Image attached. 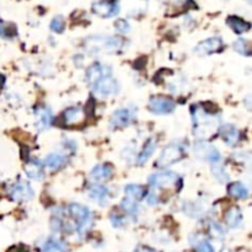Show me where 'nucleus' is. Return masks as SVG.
<instances>
[{
	"instance_id": "nucleus-1",
	"label": "nucleus",
	"mask_w": 252,
	"mask_h": 252,
	"mask_svg": "<svg viewBox=\"0 0 252 252\" xmlns=\"http://www.w3.org/2000/svg\"><path fill=\"white\" fill-rule=\"evenodd\" d=\"M192 130L199 139H209L218 133L220 120L198 106H192Z\"/></svg>"
},
{
	"instance_id": "nucleus-2",
	"label": "nucleus",
	"mask_w": 252,
	"mask_h": 252,
	"mask_svg": "<svg viewBox=\"0 0 252 252\" xmlns=\"http://www.w3.org/2000/svg\"><path fill=\"white\" fill-rule=\"evenodd\" d=\"M84 46L90 53H115L123 47V41L116 36H92L87 37Z\"/></svg>"
},
{
	"instance_id": "nucleus-3",
	"label": "nucleus",
	"mask_w": 252,
	"mask_h": 252,
	"mask_svg": "<svg viewBox=\"0 0 252 252\" xmlns=\"http://www.w3.org/2000/svg\"><path fill=\"white\" fill-rule=\"evenodd\" d=\"M70 217L77 222V231L80 236H85L92 224V214L87 207L73 203L68 207Z\"/></svg>"
},
{
	"instance_id": "nucleus-4",
	"label": "nucleus",
	"mask_w": 252,
	"mask_h": 252,
	"mask_svg": "<svg viewBox=\"0 0 252 252\" xmlns=\"http://www.w3.org/2000/svg\"><path fill=\"white\" fill-rule=\"evenodd\" d=\"M185 155V149L184 147L177 144V143H173V144H170V146L166 147L163 151H161L160 156L156 160L155 166L158 168H168L172 164L178 163L181 160Z\"/></svg>"
},
{
	"instance_id": "nucleus-5",
	"label": "nucleus",
	"mask_w": 252,
	"mask_h": 252,
	"mask_svg": "<svg viewBox=\"0 0 252 252\" xmlns=\"http://www.w3.org/2000/svg\"><path fill=\"white\" fill-rule=\"evenodd\" d=\"M91 89L94 91V94L97 95L99 97H107L111 96V95L117 94L118 90H120V86H118L117 80L111 74L97 80L94 85H91Z\"/></svg>"
},
{
	"instance_id": "nucleus-6",
	"label": "nucleus",
	"mask_w": 252,
	"mask_h": 252,
	"mask_svg": "<svg viewBox=\"0 0 252 252\" xmlns=\"http://www.w3.org/2000/svg\"><path fill=\"white\" fill-rule=\"evenodd\" d=\"M181 180L175 172L171 171H161V172L153 173L149 177V185L154 189H168V187H173L177 182Z\"/></svg>"
},
{
	"instance_id": "nucleus-7",
	"label": "nucleus",
	"mask_w": 252,
	"mask_h": 252,
	"mask_svg": "<svg viewBox=\"0 0 252 252\" xmlns=\"http://www.w3.org/2000/svg\"><path fill=\"white\" fill-rule=\"evenodd\" d=\"M175 107L173 100L166 96L151 97L149 101V110L155 115H168L175 111Z\"/></svg>"
},
{
	"instance_id": "nucleus-8",
	"label": "nucleus",
	"mask_w": 252,
	"mask_h": 252,
	"mask_svg": "<svg viewBox=\"0 0 252 252\" xmlns=\"http://www.w3.org/2000/svg\"><path fill=\"white\" fill-rule=\"evenodd\" d=\"M134 118L135 113L132 108H120V110H116L111 116L110 127L112 129L127 127L128 125H130L134 121Z\"/></svg>"
},
{
	"instance_id": "nucleus-9",
	"label": "nucleus",
	"mask_w": 252,
	"mask_h": 252,
	"mask_svg": "<svg viewBox=\"0 0 252 252\" xmlns=\"http://www.w3.org/2000/svg\"><path fill=\"white\" fill-rule=\"evenodd\" d=\"M194 154L199 159H204V160L209 161L213 165L220 163V160H222V154L219 153V150L217 148H214L213 146H208V144H204V143H197L194 146Z\"/></svg>"
},
{
	"instance_id": "nucleus-10",
	"label": "nucleus",
	"mask_w": 252,
	"mask_h": 252,
	"mask_svg": "<svg viewBox=\"0 0 252 252\" xmlns=\"http://www.w3.org/2000/svg\"><path fill=\"white\" fill-rule=\"evenodd\" d=\"M92 11L101 18H112L117 15L120 6L115 0H96L92 5Z\"/></svg>"
},
{
	"instance_id": "nucleus-11",
	"label": "nucleus",
	"mask_w": 252,
	"mask_h": 252,
	"mask_svg": "<svg viewBox=\"0 0 252 252\" xmlns=\"http://www.w3.org/2000/svg\"><path fill=\"white\" fill-rule=\"evenodd\" d=\"M224 47V42L219 37H210L208 40H204L201 43L197 44L196 52L197 54H201V56H207V54H213L220 52Z\"/></svg>"
},
{
	"instance_id": "nucleus-12",
	"label": "nucleus",
	"mask_w": 252,
	"mask_h": 252,
	"mask_svg": "<svg viewBox=\"0 0 252 252\" xmlns=\"http://www.w3.org/2000/svg\"><path fill=\"white\" fill-rule=\"evenodd\" d=\"M33 194H35V192H33L32 187L25 181L18 182L10 189L11 199H14L16 202L30 201V199H32Z\"/></svg>"
},
{
	"instance_id": "nucleus-13",
	"label": "nucleus",
	"mask_w": 252,
	"mask_h": 252,
	"mask_svg": "<svg viewBox=\"0 0 252 252\" xmlns=\"http://www.w3.org/2000/svg\"><path fill=\"white\" fill-rule=\"evenodd\" d=\"M85 121V111L82 107H69L63 112V122L68 127L83 125Z\"/></svg>"
},
{
	"instance_id": "nucleus-14",
	"label": "nucleus",
	"mask_w": 252,
	"mask_h": 252,
	"mask_svg": "<svg viewBox=\"0 0 252 252\" xmlns=\"http://www.w3.org/2000/svg\"><path fill=\"white\" fill-rule=\"evenodd\" d=\"M52 121H53V115L47 107H39L35 111V128L39 132L48 129Z\"/></svg>"
},
{
	"instance_id": "nucleus-15",
	"label": "nucleus",
	"mask_w": 252,
	"mask_h": 252,
	"mask_svg": "<svg viewBox=\"0 0 252 252\" xmlns=\"http://www.w3.org/2000/svg\"><path fill=\"white\" fill-rule=\"evenodd\" d=\"M111 74H112V71L108 66L101 63H95L86 70V82L90 85H94L97 80Z\"/></svg>"
},
{
	"instance_id": "nucleus-16",
	"label": "nucleus",
	"mask_w": 252,
	"mask_h": 252,
	"mask_svg": "<svg viewBox=\"0 0 252 252\" xmlns=\"http://www.w3.org/2000/svg\"><path fill=\"white\" fill-rule=\"evenodd\" d=\"M113 168L110 164H100V165H96L91 170V173H90V177L94 182H104L110 180L112 177Z\"/></svg>"
},
{
	"instance_id": "nucleus-17",
	"label": "nucleus",
	"mask_w": 252,
	"mask_h": 252,
	"mask_svg": "<svg viewBox=\"0 0 252 252\" xmlns=\"http://www.w3.org/2000/svg\"><path fill=\"white\" fill-rule=\"evenodd\" d=\"M220 134H222L223 142L229 147L236 146L237 143L241 139V134L239 130L231 125L220 126Z\"/></svg>"
},
{
	"instance_id": "nucleus-18",
	"label": "nucleus",
	"mask_w": 252,
	"mask_h": 252,
	"mask_svg": "<svg viewBox=\"0 0 252 252\" xmlns=\"http://www.w3.org/2000/svg\"><path fill=\"white\" fill-rule=\"evenodd\" d=\"M25 173L31 180L41 181L44 177V166L39 160L28 161L25 165Z\"/></svg>"
},
{
	"instance_id": "nucleus-19",
	"label": "nucleus",
	"mask_w": 252,
	"mask_h": 252,
	"mask_svg": "<svg viewBox=\"0 0 252 252\" xmlns=\"http://www.w3.org/2000/svg\"><path fill=\"white\" fill-rule=\"evenodd\" d=\"M108 189H107L106 186L104 185H99V184H94L89 189V196L91 197L94 201H96L97 203L102 204L104 206L105 203L108 199Z\"/></svg>"
},
{
	"instance_id": "nucleus-20",
	"label": "nucleus",
	"mask_w": 252,
	"mask_h": 252,
	"mask_svg": "<svg viewBox=\"0 0 252 252\" xmlns=\"http://www.w3.org/2000/svg\"><path fill=\"white\" fill-rule=\"evenodd\" d=\"M155 149H156V140L154 139V138H150V139L147 140L146 144H144V148H143V150L140 151V154L137 158V165L139 166L144 165V164L151 158V155H153V153L155 151Z\"/></svg>"
},
{
	"instance_id": "nucleus-21",
	"label": "nucleus",
	"mask_w": 252,
	"mask_h": 252,
	"mask_svg": "<svg viewBox=\"0 0 252 252\" xmlns=\"http://www.w3.org/2000/svg\"><path fill=\"white\" fill-rule=\"evenodd\" d=\"M65 163L66 158L65 155H63L62 153H51L46 156V159H44V165L52 171L59 170L61 168H63Z\"/></svg>"
},
{
	"instance_id": "nucleus-22",
	"label": "nucleus",
	"mask_w": 252,
	"mask_h": 252,
	"mask_svg": "<svg viewBox=\"0 0 252 252\" xmlns=\"http://www.w3.org/2000/svg\"><path fill=\"white\" fill-rule=\"evenodd\" d=\"M225 222L229 228L236 229V228L241 227L242 224V213L239 208L232 207L229 210L225 213Z\"/></svg>"
},
{
	"instance_id": "nucleus-23",
	"label": "nucleus",
	"mask_w": 252,
	"mask_h": 252,
	"mask_svg": "<svg viewBox=\"0 0 252 252\" xmlns=\"http://www.w3.org/2000/svg\"><path fill=\"white\" fill-rule=\"evenodd\" d=\"M227 22L228 25H229V27L231 28L234 32L239 33V35L247 32V31H250V28H251V23L245 21L244 19L237 18V16H230V18H228Z\"/></svg>"
},
{
	"instance_id": "nucleus-24",
	"label": "nucleus",
	"mask_w": 252,
	"mask_h": 252,
	"mask_svg": "<svg viewBox=\"0 0 252 252\" xmlns=\"http://www.w3.org/2000/svg\"><path fill=\"white\" fill-rule=\"evenodd\" d=\"M228 193L230 197L236 199H246L249 198V189L241 182H234L228 187Z\"/></svg>"
},
{
	"instance_id": "nucleus-25",
	"label": "nucleus",
	"mask_w": 252,
	"mask_h": 252,
	"mask_svg": "<svg viewBox=\"0 0 252 252\" xmlns=\"http://www.w3.org/2000/svg\"><path fill=\"white\" fill-rule=\"evenodd\" d=\"M125 193L127 194V198L137 202L146 197L147 189L140 185H127L125 189Z\"/></svg>"
},
{
	"instance_id": "nucleus-26",
	"label": "nucleus",
	"mask_w": 252,
	"mask_h": 252,
	"mask_svg": "<svg viewBox=\"0 0 252 252\" xmlns=\"http://www.w3.org/2000/svg\"><path fill=\"white\" fill-rule=\"evenodd\" d=\"M65 245L58 239H48L43 246V252H64Z\"/></svg>"
},
{
	"instance_id": "nucleus-27",
	"label": "nucleus",
	"mask_w": 252,
	"mask_h": 252,
	"mask_svg": "<svg viewBox=\"0 0 252 252\" xmlns=\"http://www.w3.org/2000/svg\"><path fill=\"white\" fill-rule=\"evenodd\" d=\"M232 48L234 51H236L237 53L242 54L245 57H250L251 56V48H250V44L246 40L244 39H239L232 43Z\"/></svg>"
},
{
	"instance_id": "nucleus-28",
	"label": "nucleus",
	"mask_w": 252,
	"mask_h": 252,
	"mask_svg": "<svg viewBox=\"0 0 252 252\" xmlns=\"http://www.w3.org/2000/svg\"><path fill=\"white\" fill-rule=\"evenodd\" d=\"M121 208L126 211L129 215H137L138 210H139V207H138L137 202L133 201V199H129L126 197L122 202H121Z\"/></svg>"
},
{
	"instance_id": "nucleus-29",
	"label": "nucleus",
	"mask_w": 252,
	"mask_h": 252,
	"mask_svg": "<svg viewBox=\"0 0 252 252\" xmlns=\"http://www.w3.org/2000/svg\"><path fill=\"white\" fill-rule=\"evenodd\" d=\"M211 171H213L214 177L217 178L219 182H227L228 180H229V176H228L227 171H225V168H223V166L215 164V165L213 166V168H211Z\"/></svg>"
},
{
	"instance_id": "nucleus-30",
	"label": "nucleus",
	"mask_w": 252,
	"mask_h": 252,
	"mask_svg": "<svg viewBox=\"0 0 252 252\" xmlns=\"http://www.w3.org/2000/svg\"><path fill=\"white\" fill-rule=\"evenodd\" d=\"M65 28V22L62 16H56L51 22V30L56 33H62Z\"/></svg>"
},
{
	"instance_id": "nucleus-31",
	"label": "nucleus",
	"mask_w": 252,
	"mask_h": 252,
	"mask_svg": "<svg viewBox=\"0 0 252 252\" xmlns=\"http://www.w3.org/2000/svg\"><path fill=\"white\" fill-rule=\"evenodd\" d=\"M197 252H214V247L209 241H207V240H202V241L198 242Z\"/></svg>"
},
{
	"instance_id": "nucleus-32",
	"label": "nucleus",
	"mask_w": 252,
	"mask_h": 252,
	"mask_svg": "<svg viewBox=\"0 0 252 252\" xmlns=\"http://www.w3.org/2000/svg\"><path fill=\"white\" fill-rule=\"evenodd\" d=\"M115 27L118 32H122V33H127L129 31V23L125 20H118L116 21L115 23Z\"/></svg>"
},
{
	"instance_id": "nucleus-33",
	"label": "nucleus",
	"mask_w": 252,
	"mask_h": 252,
	"mask_svg": "<svg viewBox=\"0 0 252 252\" xmlns=\"http://www.w3.org/2000/svg\"><path fill=\"white\" fill-rule=\"evenodd\" d=\"M210 229H211V232H213L215 236H218V235L223 236V235H224V230H223V228L220 227L219 224H217V223H211Z\"/></svg>"
},
{
	"instance_id": "nucleus-34",
	"label": "nucleus",
	"mask_w": 252,
	"mask_h": 252,
	"mask_svg": "<svg viewBox=\"0 0 252 252\" xmlns=\"http://www.w3.org/2000/svg\"><path fill=\"white\" fill-rule=\"evenodd\" d=\"M111 222H112L113 227H122L123 225V218L120 217L118 214H113L112 217H111Z\"/></svg>"
},
{
	"instance_id": "nucleus-35",
	"label": "nucleus",
	"mask_w": 252,
	"mask_h": 252,
	"mask_svg": "<svg viewBox=\"0 0 252 252\" xmlns=\"http://www.w3.org/2000/svg\"><path fill=\"white\" fill-rule=\"evenodd\" d=\"M147 201H148V203L150 204V206H156V204L159 203L158 196H156L155 193H153V192H151V193H149V196L147 197Z\"/></svg>"
},
{
	"instance_id": "nucleus-36",
	"label": "nucleus",
	"mask_w": 252,
	"mask_h": 252,
	"mask_svg": "<svg viewBox=\"0 0 252 252\" xmlns=\"http://www.w3.org/2000/svg\"><path fill=\"white\" fill-rule=\"evenodd\" d=\"M134 252H156L154 249H150V247L147 246H139Z\"/></svg>"
},
{
	"instance_id": "nucleus-37",
	"label": "nucleus",
	"mask_w": 252,
	"mask_h": 252,
	"mask_svg": "<svg viewBox=\"0 0 252 252\" xmlns=\"http://www.w3.org/2000/svg\"><path fill=\"white\" fill-rule=\"evenodd\" d=\"M6 35V28L4 27V25L0 23V37H4Z\"/></svg>"
},
{
	"instance_id": "nucleus-38",
	"label": "nucleus",
	"mask_w": 252,
	"mask_h": 252,
	"mask_svg": "<svg viewBox=\"0 0 252 252\" xmlns=\"http://www.w3.org/2000/svg\"><path fill=\"white\" fill-rule=\"evenodd\" d=\"M5 84V77L3 74H0V87H3Z\"/></svg>"
}]
</instances>
